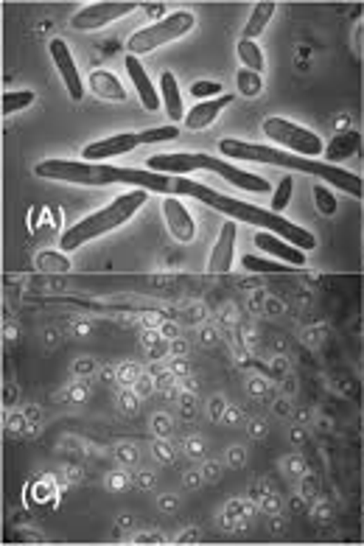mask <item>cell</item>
<instances>
[{
    "label": "cell",
    "instance_id": "6da1fadb",
    "mask_svg": "<svg viewBox=\"0 0 364 546\" xmlns=\"http://www.w3.org/2000/svg\"><path fill=\"white\" fill-rule=\"evenodd\" d=\"M34 174L51 182H67V186H135L140 191L160 194V197H186V177L177 174H157L149 168H121L106 163H87V160H40L34 166Z\"/></svg>",
    "mask_w": 364,
    "mask_h": 546
},
{
    "label": "cell",
    "instance_id": "7a4b0ae2",
    "mask_svg": "<svg viewBox=\"0 0 364 546\" xmlns=\"http://www.w3.org/2000/svg\"><path fill=\"white\" fill-rule=\"evenodd\" d=\"M218 155L228 160H238V163H264V166H278V168H288V171H303V174H314L328 186L342 188L348 197L361 199L364 197V179L353 171H345L334 163H319L311 157H300L291 152H280L275 146H264V143H252V140H236V137H222L218 140Z\"/></svg>",
    "mask_w": 364,
    "mask_h": 546
},
{
    "label": "cell",
    "instance_id": "3957f363",
    "mask_svg": "<svg viewBox=\"0 0 364 546\" xmlns=\"http://www.w3.org/2000/svg\"><path fill=\"white\" fill-rule=\"evenodd\" d=\"M186 197H194V199L205 202L207 207H213V210H218V213H225L228 218H233V222H247V225H252V228L269 230V233L286 238L288 244H295V247L303 249V252L317 249V238H314L306 228H300V225H295V222H288V218H283V216L275 213V210H267V207H258V205L241 202V199L228 197V194H218V191H213L210 186H205V182H194V179H188Z\"/></svg>",
    "mask_w": 364,
    "mask_h": 546
},
{
    "label": "cell",
    "instance_id": "277c9868",
    "mask_svg": "<svg viewBox=\"0 0 364 546\" xmlns=\"http://www.w3.org/2000/svg\"><path fill=\"white\" fill-rule=\"evenodd\" d=\"M146 168L157 171V174H177V177H186L188 171H213L222 179H228L230 186L249 191V194H269L272 186L252 171H244L222 157H213L205 152H163V155H152L146 160Z\"/></svg>",
    "mask_w": 364,
    "mask_h": 546
},
{
    "label": "cell",
    "instance_id": "5b68a950",
    "mask_svg": "<svg viewBox=\"0 0 364 546\" xmlns=\"http://www.w3.org/2000/svg\"><path fill=\"white\" fill-rule=\"evenodd\" d=\"M146 197H149V191H140V188H132L126 194H121L118 199H113L106 207L79 218L76 225H70L62 236H59V247L62 252H76L79 247L113 233L118 228H124L129 218L137 216V210L146 205Z\"/></svg>",
    "mask_w": 364,
    "mask_h": 546
},
{
    "label": "cell",
    "instance_id": "8992f818",
    "mask_svg": "<svg viewBox=\"0 0 364 546\" xmlns=\"http://www.w3.org/2000/svg\"><path fill=\"white\" fill-rule=\"evenodd\" d=\"M194 25H197V15L194 12H188V9L171 12L163 20L152 23V25L137 28L126 40V51L140 59L143 54H152V51H157V48H163V46H168L174 40H182V36L194 31Z\"/></svg>",
    "mask_w": 364,
    "mask_h": 546
},
{
    "label": "cell",
    "instance_id": "52a82bcc",
    "mask_svg": "<svg viewBox=\"0 0 364 546\" xmlns=\"http://www.w3.org/2000/svg\"><path fill=\"white\" fill-rule=\"evenodd\" d=\"M261 132L267 135V140H272L275 146H283V149L291 152V155H300V157L317 160V157L325 152V143L319 140L317 132H311V129H306V126H298V124H291V121H286V118H278V116L264 118Z\"/></svg>",
    "mask_w": 364,
    "mask_h": 546
},
{
    "label": "cell",
    "instance_id": "ba28073f",
    "mask_svg": "<svg viewBox=\"0 0 364 546\" xmlns=\"http://www.w3.org/2000/svg\"><path fill=\"white\" fill-rule=\"evenodd\" d=\"M137 9H140V4H135V0H104V4H87L70 17V28L85 31V34L101 31L109 23H116V20H121V17L137 12Z\"/></svg>",
    "mask_w": 364,
    "mask_h": 546
},
{
    "label": "cell",
    "instance_id": "9c48e42d",
    "mask_svg": "<svg viewBox=\"0 0 364 546\" xmlns=\"http://www.w3.org/2000/svg\"><path fill=\"white\" fill-rule=\"evenodd\" d=\"M48 51H51L54 67L59 73V79H62L70 101H82L85 98V79H82V73L76 67V59H73V51L67 48V43L62 40V36H54Z\"/></svg>",
    "mask_w": 364,
    "mask_h": 546
},
{
    "label": "cell",
    "instance_id": "30bf717a",
    "mask_svg": "<svg viewBox=\"0 0 364 546\" xmlns=\"http://www.w3.org/2000/svg\"><path fill=\"white\" fill-rule=\"evenodd\" d=\"M137 146H140V132H118V135H109V137L87 143L82 149V160L104 163V160H113V157L135 152Z\"/></svg>",
    "mask_w": 364,
    "mask_h": 546
},
{
    "label": "cell",
    "instance_id": "8fae6325",
    "mask_svg": "<svg viewBox=\"0 0 364 546\" xmlns=\"http://www.w3.org/2000/svg\"><path fill=\"white\" fill-rule=\"evenodd\" d=\"M163 218L168 233L179 241V244H191L197 238V222L191 210L186 207V202H179L177 197H163Z\"/></svg>",
    "mask_w": 364,
    "mask_h": 546
},
{
    "label": "cell",
    "instance_id": "7c38bea8",
    "mask_svg": "<svg viewBox=\"0 0 364 546\" xmlns=\"http://www.w3.org/2000/svg\"><path fill=\"white\" fill-rule=\"evenodd\" d=\"M236 238H238V228L236 222L230 218V222L222 225V230H218V238L207 255V272L210 275H225L233 269V261H236Z\"/></svg>",
    "mask_w": 364,
    "mask_h": 546
},
{
    "label": "cell",
    "instance_id": "4fadbf2b",
    "mask_svg": "<svg viewBox=\"0 0 364 546\" xmlns=\"http://www.w3.org/2000/svg\"><path fill=\"white\" fill-rule=\"evenodd\" d=\"M252 244L258 247L261 252H269L275 261L288 264V267H295V269H303V267L308 264V258H306V252H303V249H298L295 244H288L286 238L269 233V230L255 233V236H252Z\"/></svg>",
    "mask_w": 364,
    "mask_h": 546
},
{
    "label": "cell",
    "instance_id": "5bb4252c",
    "mask_svg": "<svg viewBox=\"0 0 364 546\" xmlns=\"http://www.w3.org/2000/svg\"><path fill=\"white\" fill-rule=\"evenodd\" d=\"M126 73H129V82H132V87H135V93H137V98H140V106L146 109V113H157V109L163 106V98H160V93H157V87L152 85V79H149V73H146V67L140 65V59L137 56H132V54H126Z\"/></svg>",
    "mask_w": 364,
    "mask_h": 546
},
{
    "label": "cell",
    "instance_id": "9a60e30c",
    "mask_svg": "<svg viewBox=\"0 0 364 546\" xmlns=\"http://www.w3.org/2000/svg\"><path fill=\"white\" fill-rule=\"evenodd\" d=\"M233 98L236 96H218V98H207V101H197L188 113H186V129L188 132H202V129H207V126H213L216 124V118L225 113V109L233 104Z\"/></svg>",
    "mask_w": 364,
    "mask_h": 546
},
{
    "label": "cell",
    "instance_id": "2e32d148",
    "mask_svg": "<svg viewBox=\"0 0 364 546\" xmlns=\"http://www.w3.org/2000/svg\"><path fill=\"white\" fill-rule=\"evenodd\" d=\"M87 87L93 90V96H98L101 101H113V104H124L126 101V90L118 82V76L106 67H93L87 76Z\"/></svg>",
    "mask_w": 364,
    "mask_h": 546
},
{
    "label": "cell",
    "instance_id": "e0dca14e",
    "mask_svg": "<svg viewBox=\"0 0 364 546\" xmlns=\"http://www.w3.org/2000/svg\"><path fill=\"white\" fill-rule=\"evenodd\" d=\"M160 98H163V109L171 118V124H182L186 121V101H182V90L179 82L171 70L160 73Z\"/></svg>",
    "mask_w": 364,
    "mask_h": 546
},
{
    "label": "cell",
    "instance_id": "ac0fdd59",
    "mask_svg": "<svg viewBox=\"0 0 364 546\" xmlns=\"http://www.w3.org/2000/svg\"><path fill=\"white\" fill-rule=\"evenodd\" d=\"M272 17H275V4H269V0H264V4H255L241 40H258V36L267 31V25H269Z\"/></svg>",
    "mask_w": 364,
    "mask_h": 546
},
{
    "label": "cell",
    "instance_id": "d6986e66",
    "mask_svg": "<svg viewBox=\"0 0 364 546\" xmlns=\"http://www.w3.org/2000/svg\"><path fill=\"white\" fill-rule=\"evenodd\" d=\"M236 51H238V59H241V67H247L252 73H264L267 59H264V51H261L258 43H255V40H238Z\"/></svg>",
    "mask_w": 364,
    "mask_h": 546
},
{
    "label": "cell",
    "instance_id": "ffe728a7",
    "mask_svg": "<svg viewBox=\"0 0 364 546\" xmlns=\"http://www.w3.org/2000/svg\"><path fill=\"white\" fill-rule=\"evenodd\" d=\"M36 269H40L43 275H65V272L73 269V264L65 258L62 252L43 249V252H36Z\"/></svg>",
    "mask_w": 364,
    "mask_h": 546
},
{
    "label": "cell",
    "instance_id": "44dd1931",
    "mask_svg": "<svg viewBox=\"0 0 364 546\" xmlns=\"http://www.w3.org/2000/svg\"><path fill=\"white\" fill-rule=\"evenodd\" d=\"M241 267L247 269V272H252V275H286L291 267L288 264H280V261H275V258H261V255H244L241 258Z\"/></svg>",
    "mask_w": 364,
    "mask_h": 546
},
{
    "label": "cell",
    "instance_id": "7402d4cb",
    "mask_svg": "<svg viewBox=\"0 0 364 546\" xmlns=\"http://www.w3.org/2000/svg\"><path fill=\"white\" fill-rule=\"evenodd\" d=\"M236 90H238V96H244V98H258L261 90H264L261 73H252V70L241 67V70L236 73Z\"/></svg>",
    "mask_w": 364,
    "mask_h": 546
},
{
    "label": "cell",
    "instance_id": "603a6c76",
    "mask_svg": "<svg viewBox=\"0 0 364 546\" xmlns=\"http://www.w3.org/2000/svg\"><path fill=\"white\" fill-rule=\"evenodd\" d=\"M34 101H36L34 90H12V93L4 96V116L12 118L15 113H20V109L31 106Z\"/></svg>",
    "mask_w": 364,
    "mask_h": 546
},
{
    "label": "cell",
    "instance_id": "cb8c5ba5",
    "mask_svg": "<svg viewBox=\"0 0 364 546\" xmlns=\"http://www.w3.org/2000/svg\"><path fill=\"white\" fill-rule=\"evenodd\" d=\"M356 149H359V135H356V132L339 135V137H334L331 149H328V160H331V163L337 166L339 157H348V155H353Z\"/></svg>",
    "mask_w": 364,
    "mask_h": 546
},
{
    "label": "cell",
    "instance_id": "d4e9b609",
    "mask_svg": "<svg viewBox=\"0 0 364 546\" xmlns=\"http://www.w3.org/2000/svg\"><path fill=\"white\" fill-rule=\"evenodd\" d=\"M291 191H295V179H291V174H286V177L278 182V188L272 191V210H275V213H283V210L288 207Z\"/></svg>",
    "mask_w": 364,
    "mask_h": 546
},
{
    "label": "cell",
    "instance_id": "484cf974",
    "mask_svg": "<svg viewBox=\"0 0 364 546\" xmlns=\"http://www.w3.org/2000/svg\"><path fill=\"white\" fill-rule=\"evenodd\" d=\"M314 202H317V210L322 213V216H334L337 213V207H339V202H337V197H334V191L331 188H325V186H314Z\"/></svg>",
    "mask_w": 364,
    "mask_h": 546
},
{
    "label": "cell",
    "instance_id": "4316f807",
    "mask_svg": "<svg viewBox=\"0 0 364 546\" xmlns=\"http://www.w3.org/2000/svg\"><path fill=\"white\" fill-rule=\"evenodd\" d=\"M177 137H179V126L177 124H163V126L140 132V143H166V140H177Z\"/></svg>",
    "mask_w": 364,
    "mask_h": 546
},
{
    "label": "cell",
    "instance_id": "83f0119b",
    "mask_svg": "<svg viewBox=\"0 0 364 546\" xmlns=\"http://www.w3.org/2000/svg\"><path fill=\"white\" fill-rule=\"evenodd\" d=\"M191 96H194L197 101L218 98V96H222V85H218V82H207V79H199V82L191 85Z\"/></svg>",
    "mask_w": 364,
    "mask_h": 546
}]
</instances>
